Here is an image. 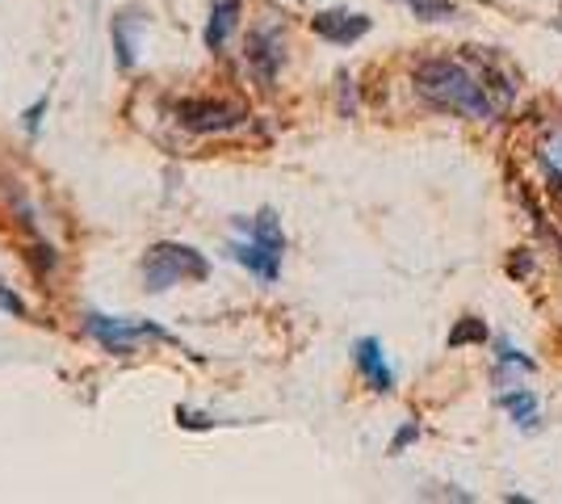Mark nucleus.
I'll use <instances>...</instances> for the list:
<instances>
[{
	"label": "nucleus",
	"mask_w": 562,
	"mask_h": 504,
	"mask_svg": "<svg viewBox=\"0 0 562 504\" xmlns=\"http://www.w3.org/2000/svg\"><path fill=\"white\" fill-rule=\"evenodd\" d=\"M235 236L227 244V257L235 265H244L257 282H278L281 257H285V232H281V219L273 211H260L252 219H235Z\"/></svg>",
	"instance_id": "2"
},
{
	"label": "nucleus",
	"mask_w": 562,
	"mask_h": 504,
	"mask_svg": "<svg viewBox=\"0 0 562 504\" xmlns=\"http://www.w3.org/2000/svg\"><path fill=\"white\" fill-rule=\"evenodd\" d=\"M47 110H50V97H34V105H25V114H22V131L30 135V139H38V131H43V119H47Z\"/></svg>",
	"instance_id": "14"
},
{
	"label": "nucleus",
	"mask_w": 562,
	"mask_h": 504,
	"mask_svg": "<svg viewBox=\"0 0 562 504\" xmlns=\"http://www.w3.org/2000/svg\"><path fill=\"white\" fill-rule=\"evenodd\" d=\"M244 64H248V72L257 76L260 89H273L281 64H285V43H281L278 25H257V30L248 34V43H244Z\"/></svg>",
	"instance_id": "6"
},
{
	"label": "nucleus",
	"mask_w": 562,
	"mask_h": 504,
	"mask_svg": "<svg viewBox=\"0 0 562 504\" xmlns=\"http://www.w3.org/2000/svg\"><path fill=\"white\" fill-rule=\"evenodd\" d=\"M30 257H34V269H38V273H43V269H47V273L55 269V248H50V244L47 248H43V244H34V248H30Z\"/></svg>",
	"instance_id": "18"
},
{
	"label": "nucleus",
	"mask_w": 562,
	"mask_h": 504,
	"mask_svg": "<svg viewBox=\"0 0 562 504\" xmlns=\"http://www.w3.org/2000/svg\"><path fill=\"white\" fill-rule=\"evenodd\" d=\"M499 408L513 412V421L520 429H525V425H529V429L538 425V395H533V391H504Z\"/></svg>",
	"instance_id": "11"
},
{
	"label": "nucleus",
	"mask_w": 562,
	"mask_h": 504,
	"mask_svg": "<svg viewBox=\"0 0 562 504\" xmlns=\"http://www.w3.org/2000/svg\"><path fill=\"white\" fill-rule=\"evenodd\" d=\"M80 328L89 340H97L105 354H114V358H131V354H139V345H177V336L165 333L160 324H151V320H139V315H101V312H89L80 320Z\"/></svg>",
	"instance_id": "4"
},
{
	"label": "nucleus",
	"mask_w": 562,
	"mask_h": 504,
	"mask_svg": "<svg viewBox=\"0 0 562 504\" xmlns=\"http://www.w3.org/2000/svg\"><path fill=\"white\" fill-rule=\"evenodd\" d=\"M172 416H177V425H181V429H189V433H206V429H214V425H218L211 412H193V408H186V404H177V412H172Z\"/></svg>",
	"instance_id": "15"
},
{
	"label": "nucleus",
	"mask_w": 562,
	"mask_h": 504,
	"mask_svg": "<svg viewBox=\"0 0 562 504\" xmlns=\"http://www.w3.org/2000/svg\"><path fill=\"white\" fill-rule=\"evenodd\" d=\"M487 324L479 320V315H467V320H458L453 324V333H449V349H462V345H483L487 340Z\"/></svg>",
	"instance_id": "12"
},
{
	"label": "nucleus",
	"mask_w": 562,
	"mask_h": 504,
	"mask_svg": "<svg viewBox=\"0 0 562 504\" xmlns=\"http://www.w3.org/2000/svg\"><path fill=\"white\" fill-rule=\"evenodd\" d=\"M403 4H412V13L424 18V22H449L453 18V4L449 0H403Z\"/></svg>",
	"instance_id": "13"
},
{
	"label": "nucleus",
	"mask_w": 562,
	"mask_h": 504,
	"mask_svg": "<svg viewBox=\"0 0 562 504\" xmlns=\"http://www.w3.org/2000/svg\"><path fill=\"white\" fill-rule=\"evenodd\" d=\"M529 269H533V261H529V257H525V261L516 257V261H513V278H520V273H529Z\"/></svg>",
	"instance_id": "20"
},
{
	"label": "nucleus",
	"mask_w": 562,
	"mask_h": 504,
	"mask_svg": "<svg viewBox=\"0 0 562 504\" xmlns=\"http://www.w3.org/2000/svg\"><path fill=\"white\" fill-rule=\"evenodd\" d=\"M412 85L432 110H446L458 119H495L492 93L458 59H424V64H416Z\"/></svg>",
	"instance_id": "1"
},
{
	"label": "nucleus",
	"mask_w": 562,
	"mask_h": 504,
	"mask_svg": "<svg viewBox=\"0 0 562 504\" xmlns=\"http://www.w3.org/2000/svg\"><path fill=\"white\" fill-rule=\"evenodd\" d=\"M0 287H4V282H0Z\"/></svg>",
	"instance_id": "21"
},
{
	"label": "nucleus",
	"mask_w": 562,
	"mask_h": 504,
	"mask_svg": "<svg viewBox=\"0 0 562 504\" xmlns=\"http://www.w3.org/2000/svg\"><path fill=\"white\" fill-rule=\"evenodd\" d=\"M352 366L370 383V391H378V395H391L395 391V370H391V361H386V354H382V345H378L374 336H361L352 345Z\"/></svg>",
	"instance_id": "8"
},
{
	"label": "nucleus",
	"mask_w": 562,
	"mask_h": 504,
	"mask_svg": "<svg viewBox=\"0 0 562 504\" xmlns=\"http://www.w3.org/2000/svg\"><path fill=\"white\" fill-rule=\"evenodd\" d=\"M172 119L189 135H227L248 122V110L235 101H223V97H186L172 105Z\"/></svg>",
	"instance_id": "5"
},
{
	"label": "nucleus",
	"mask_w": 562,
	"mask_h": 504,
	"mask_svg": "<svg viewBox=\"0 0 562 504\" xmlns=\"http://www.w3.org/2000/svg\"><path fill=\"white\" fill-rule=\"evenodd\" d=\"M147 25L143 13H117L114 22H110V38H114V64L117 72H135V64H139V30Z\"/></svg>",
	"instance_id": "9"
},
{
	"label": "nucleus",
	"mask_w": 562,
	"mask_h": 504,
	"mask_svg": "<svg viewBox=\"0 0 562 504\" xmlns=\"http://www.w3.org/2000/svg\"><path fill=\"white\" fill-rule=\"evenodd\" d=\"M340 114H345V119L352 114V76L349 72H340Z\"/></svg>",
	"instance_id": "19"
},
{
	"label": "nucleus",
	"mask_w": 562,
	"mask_h": 504,
	"mask_svg": "<svg viewBox=\"0 0 562 504\" xmlns=\"http://www.w3.org/2000/svg\"><path fill=\"white\" fill-rule=\"evenodd\" d=\"M416 437H420V425H416V421H407V425L395 433V441H391V455H403V450H407Z\"/></svg>",
	"instance_id": "17"
},
{
	"label": "nucleus",
	"mask_w": 562,
	"mask_h": 504,
	"mask_svg": "<svg viewBox=\"0 0 562 504\" xmlns=\"http://www.w3.org/2000/svg\"><path fill=\"white\" fill-rule=\"evenodd\" d=\"M541 168H546V190H550V202H554V211H559L562 219V172L550 160H541Z\"/></svg>",
	"instance_id": "16"
},
{
	"label": "nucleus",
	"mask_w": 562,
	"mask_h": 504,
	"mask_svg": "<svg viewBox=\"0 0 562 504\" xmlns=\"http://www.w3.org/2000/svg\"><path fill=\"white\" fill-rule=\"evenodd\" d=\"M139 278L147 294H165L172 287H186V282H206L211 278V261L206 253L189 248V244H151L147 257L139 265Z\"/></svg>",
	"instance_id": "3"
},
{
	"label": "nucleus",
	"mask_w": 562,
	"mask_h": 504,
	"mask_svg": "<svg viewBox=\"0 0 562 504\" xmlns=\"http://www.w3.org/2000/svg\"><path fill=\"white\" fill-rule=\"evenodd\" d=\"M370 18L366 13H352V9H324V13H315L311 18V30L331 43V47H352L357 38H366L370 34Z\"/></svg>",
	"instance_id": "7"
},
{
	"label": "nucleus",
	"mask_w": 562,
	"mask_h": 504,
	"mask_svg": "<svg viewBox=\"0 0 562 504\" xmlns=\"http://www.w3.org/2000/svg\"><path fill=\"white\" fill-rule=\"evenodd\" d=\"M239 13H244L239 0H214L211 4V22H206V34H202L211 55H223V51H227L235 25H239Z\"/></svg>",
	"instance_id": "10"
}]
</instances>
